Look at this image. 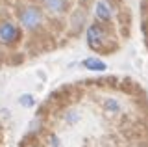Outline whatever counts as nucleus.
Instances as JSON below:
<instances>
[{"instance_id": "nucleus-11", "label": "nucleus", "mask_w": 148, "mask_h": 147, "mask_svg": "<svg viewBox=\"0 0 148 147\" xmlns=\"http://www.w3.org/2000/svg\"><path fill=\"white\" fill-rule=\"evenodd\" d=\"M137 147H145V145H137Z\"/></svg>"}, {"instance_id": "nucleus-2", "label": "nucleus", "mask_w": 148, "mask_h": 147, "mask_svg": "<svg viewBox=\"0 0 148 147\" xmlns=\"http://www.w3.org/2000/svg\"><path fill=\"white\" fill-rule=\"evenodd\" d=\"M87 41H89V47L95 50H102L108 41V35H106L104 28L100 24H91L87 28Z\"/></svg>"}, {"instance_id": "nucleus-9", "label": "nucleus", "mask_w": 148, "mask_h": 147, "mask_svg": "<svg viewBox=\"0 0 148 147\" xmlns=\"http://www.w3.org/2000/svg\"><path fill=\"white\" fill-rule=\"evenodd\" d=\"M50 141H52V147H59V140H58V136H56V134L50 136Z\"/></svg>"}, {"instance_id": "nucleus-5", "label": "nucleus", "mask_w": 148, "mask_h": 147, "mask_svg": "<svg viewBox=\"0 0 148 147\" xmlns=\"http://www.w3.org/2000/svg\"><path fill=\"white\" fill-rule=\"evenodd\" d=\"M65 4H67V0H45L46 10L52 13H61L65 10Z\"/></svg>"}, {"instance_id": "nucleus-10", "label": "nucleus", "mask_w": 148, "mask_h": 147, "mask_svg": "<svg viewBox=\"0 0 148 147\" xmlns=\"http://www.w3.org/2000/svg\"><path fill=\"white\" fill-rule=\"evenodd\" d=\"M76 119H78V116H76V114H72V112H71V114L67 116V121H69V123H74Z\"/></svg>"}, {"instance_id": "nucleus-6", "label": "nucleus", "mask_w": 148, "mask_h": 147, "mask_svg": "<svg viewBox=\"0 0 148 147\" xmlns=\"http://www.w3.org/2000/svg\"><path fill=\"white\" fill-rule=\"evenodd\" d=\"M83 65L87 69H91V71H104L106 69V63L98 58H87L85 62H83Z\"/></svg>"}, {"instance_id": "nucleus-8", "label": "nucleus", "mask_w": 148, "mask_h": 147, "mask_svg": "<svg viewBox=\"0 0 148 147\" xmlns=\"http://www.w3.org/2000/svg\"><path fill=\"white\" fill-rule=\"evenodd\" d=\"M21 104H22V106H32V104H34L32 95H22V97H21Z\"/></svg>"}, {"instance_id": "nucleus-1", "label": "nucleus", "mask_w": 148, "mask_h": 147, "mask_svg": "<svg viewBox=\"0 0 148 147\" xmlns=\"http://www.w3.org/2000/svg\"><path fill=\"white\" fill-rule=\"evenodd\" d=\"M18 21H21V24L24 26L28 30H34L37 26L41 24V21H43V13H41L39 8H24V10L21 11V15H18Z\"/></svg>"}, {"instance_id": "nucleus-7", "label": "nucleus", "mask_w": 148, "mask_h": 147, "mask_svg": "<svg viewBox=\"0 0 148 147\" xmlns=\"http://www.w3.org/2000/svg\"><path fill=\"white\" fill-rule=\"evenodd\" d=\"M104 110H106V112H109V114H117L119 110H120V104L115 99H106L104 101Z\"/></svg>"}, {"instance_id": "nucleus-4", "label": "nucleus", "mask_w": 148, "mask_h": 147, "mask_svg": "<svg viewBox=\"0 0 148 147\" xmlns=\"http://www.w3.org/2000/svg\"><path fill=\"white\" fill-rule=\"evenodd\" d=\"M96 17H98L100 21H109L111 19V8L108 2H104V0H100L98 4H96Z\"/></svg>"}, {"instance_id": "nucleus-3", "label": "nucleus", "mask_w": 148, "mask_h": 147, "mask_svg": "<svg viewBox=\"0 0 148 147\" xmlns=\"http://www.w3.org/2000/svg\"><path fill=\"white\" fill-rule=\"evenodd\" d=\"M21 37V30L17 28L13 22H2L0 24V43L11 45Z\"/></svg>"}]
</instances>
